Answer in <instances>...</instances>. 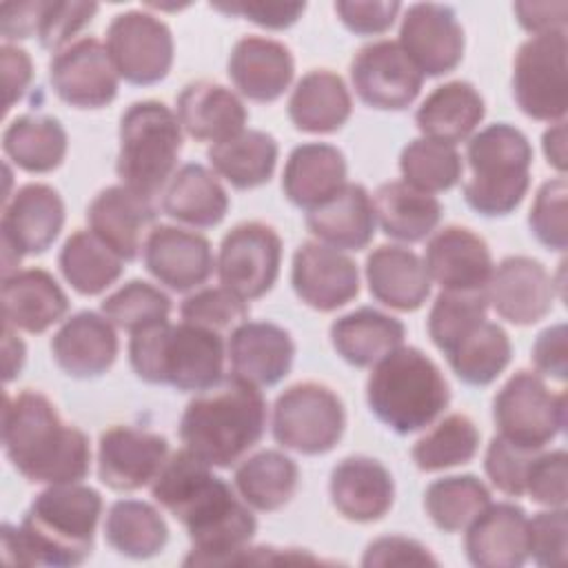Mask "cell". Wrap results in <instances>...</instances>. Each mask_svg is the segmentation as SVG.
<instances>
[{
    "instance_id": "obj_55",
    "label": "cell",
    "mask_w": 568,
    "mask_h": 568,
    "mask_svg": "<svg viewBox=\"0 0 568 568\" xmlns=\"http://www.w3.org/2000/svg\"><path fill=\"white\" fill-rule=\"evenodd\" d=\"M528 557L539 566H561L566 559V510L550 508L528 519Z\"/></svg>"
},
{
    "instance_id": "obj_61",
    "label": "cell",
    "mask_w": 568,
    "mask_h": 568,
    "mask_svg": "<svg viewBox=\"0 0 568 568\" xmlns=\"http://www.w3.org/2000/svg\"><path fill=\"white\" fill-rule=\"evenodd\" d=\"M44 0L4 2L0 7V33L4 40H24L38 33Z\"/></svg>"
},
{
    "instance_id": "obj_12",
    "label": "cell",
    "mask_w": 568,
    "mask_h": 568,
    "mask_svg": "<svg viewBox=\"0 0 568 568\" xmlns=\"http://www.w3.org/2000/svg\"><path fill=\"white\" fill-rule=\"evenodd\" d=\"M106 51L120 78L149 87L164 80L173 64V33L153 13L131 9L118 13L106 29Z\"/></svg>"
},
{
    "instance_id": "obj_62",
    "label": "cell",
    "mask_w": 568,
    "mask_h": 568,
    "mask_svg": "<svg viewBox=\"0 0 568 568\" xmlns=\"http://www.w3.org/2000/svg\"><path fill=\"white\" fill-rule=\"evenodd\" d=\"M513 11L517 22L532 36L564 29L568 4L566 2H515Z\"/></svg>"
},
{
    "instance_id": "obj_7",
    "label": "cell",
    "mask_w": 568,
    "mask_h": 568,
    "mask_svg": "<svg viewBox=\"0 0 568 568\" xmlns=\"http://www.w3.org/2000/svg\"><path fill=\"white\" fill-rule=\"evenodd\" d=\"M470 178L464 182L466 204L484 217L513 213L528 186L532 146L513 124L497 122L475 133L466 146Z\"/></svg>"
},
{
    "instance_id": "obj_63",
    "label": "cell",
    "mask_w": 568,
    "mask_h": 568,
    "mask_svg": "<svg viewBox=\"0 0 568 568\" xmlns=\"http://www.w3.org/2000/svg\"><path fill=\"white\" fill-rule=\"evenodd\" d=\"M544 144V155L548 160L550 166H555L557 171L566 169V126L564 120L555 122L541 138Z\"/></svg>"
},
{
    "instance_id": "obj_5",
    "label": "cell",
    "mask_w": 568,
    "mask_h": 568,
    "mask_svg": "<svg viewBox=\"0 0 568 568\" xmlns=\"http://www.w3.org/2000/svg\"><path fill=\"white\" fill-rule=\"evenodd\" d=\"M129 362L133 373L149 384L202 393L224 379L222 333L166 320L131 333Z\"/></svg>"
},
{
    "instance_id": "obj_50",
    "label": "cell",
    "mask_w": 568,
    "mask_h": 568,
    "mask_svg": "<svg viewBox=\"0 0 568 568\" xmlns=\"http://www.w3.org/2000/svg\"><path fill=\"white\" fill-rule=\"evenodd\" d=\"M180 315L182 322L222 333L231 326L235 328L248 317V304L224 286H211L184 297L180 304Z\"/></svg>"
},
{
    "instance_id": "obj_49",
    "label": "cell",
    "mask_w": 568,
    "mask_h": 568,
    "mask_svg": "<svg viewBox=\"0 0 568 568\" xmlns=\"http://www.w3.org/2000/svg\"><path fill=\"white\" fill-rule=\"evenodd\" d=\"M100 311L113 326L138 333L169 320L171 297L144 280H131L106 295Z\"/></svg>"
},
{
    "instance_id": "obj_10",
    "label": "cell",
    "mask_w": 568,
    "mask_h": 568,
    "mask_svg": "<svg viewBox=\"0 0 568 568\" xmlns=\"http://www.w3.org/2000/svg\"><path fill=\"white\" fill-rule=\"evenodd\" d=\"M493 419L501 437L541 450L566 424V395L552 393L539 373L521 368L495 395Z\"/></svg>"
},
{
    "instance_id": "obj_48",
    "label": "cell",
    "mask_w": 568,
    "mask_h": 568,
    "mask_svg": "<svg viewBox=\"0 0 568 568\" xmlns=\"http://www.w3.org/2000/svg\"><path fill=\"white\" fill-rule=\"evenodd\" d=\"M486 291H442L428 313V335L446 355L462 337L486 320Z\"/></svg>"
},
{
    "instance_id": "obj_22",
    "label": "cell",
    "mask_w": 568,
    "mask_h": 568,
    "mask_svg": "<svg viewBox=\"0 0 568 568\" xmlns=\"http://www.w3.org/2000/svg\"><path fill=\"white\" fill-rule=\"evenodd\" d=\"M151 197L124 184L102 189L87 206L89 229L124 262H133L155 224Z\"/></svg>"
},
{
    "instance_id": "obj_39",
    "label": "cell",
    "mask_w": 568,
    "mask_h": 568,
    "mask_svg": "<svg viewBox=\"0 0 568 568\" xmlns=\"http://www.w3.org/2000/svg\"><path fill=\"white\" fill-rule=\"evenodd\" d=\"M206 158L213 171L233 189L246 191L271 180L277 164V142L271 133L244 129L224 142L211 144Z\"/></svg>"
},
{
    "instance_id": "obj_35",
    "label": "cell",
    "mask_w": 568,
    "mask_h": 568,
    "mask_svg": "<svg viewBox=\"0 0 568 568\" xmlns=\"http://www.w3.org/2000/svg\"><path fill=\"white\" fill-rule=\"evenodd\" d=\"M351 111V93L331 69L304 73L288 98V118L302 133H335L346 124Z\"/></svg>"
},
{
    "instance_id": "obj_18",
    "label": "cell",
    "mask_w": 568,
    "mask_h": 568,
    "mask_svg": "<svg viewBox=\"0 0 568 568\" xmlns=\"http://www.w3.org/2000/svg\"><path fill=\"white\" fill-rule=\"evenodd\" d=\"M166 457L169 442L164 435L118 424L100 435L98 477L111 490H138L155 479Z\"/></svg>"
},
{
    "instance_id": "obj_9",
    "label": "cell",
    "mask_w": 568,
    "mask_h": 568,
    "mask_svg": "<svg viewBox=\"0 0 568 568\" xmlns=\"http://www.w3.org/2000/svg\"><path fill=\"white\" fill-rule=\"evenodd\" d=\"M346 428L339 395L320 382H297L282 390L273 406V437L302 455H324L337 446Z\"/></svg>"
},
{
    "instance_id": "obj_40",
    "label": "cell",
    "mask_w": 568,
    "mask_h": 568,
    "mask_svg": "<svg viewBox=\"0 0 568 568\" xmlns=\"http://www.w3.org/2000/svg\"><path fill=\"white\" fill-rule=\"evenodd\" d=\"M67 131L51 115H18L2 133L4 155L27 173H49L64 162Z\"/></svg>"
},
{
    "instance_id": "obj_59",
    "label": "cell",
    "mask_w": 568,
    "mask_h": 568,
    "mask_svg": "<svg viewBox=\"0 0 568 568\" xmlns=\"http://www.w3.org/2000/svg\"><path fill=\"white\" fill-rule=\"evenodd\" d=\"M532 362L539 375H548L559 382L566 379V324H555L539 333L537 342L532 344Z\"/></svg>"
},
{
    "instance_id": "obj_31",
    "label": "cell",
    "mask_w": 568,
    "mask_h": 568,
    "mask_svg": "<svg viewBox=\"0 0 568 568\" xmlns=\"http://www.w3.org/2000/svg\"><path fill=\"white\" fill-rule=\"evenodd\" d=\"M371 295L395 311H417L430 295V277L417 253L395 244H382L366 257Z\"/></svg>"
},
{
    "instance_id": "obj_34",
    "label": "cell",
    "mask_w": 568,
    "mask_h": 568,
    "mask_svg": "<svg viewBox=\"0 0 568 568\" xmlns=\"http://www.w3.org/2000/svg\"><path fill=\"white\" fill-rule=\"evenodd\" d=\"M484 115L486 104L479 91L466 80H450L426 95L415 113V124L424 138L455 146L479 126Z\"/></svg>"
},
{
    "instance_id": "obj_64",
    "label": "cell",
    "mask_w": 568,
    "mask_h": 568,
    "mask_svg": "<svg viewBox=\"0 0 568 568\" xmlns=\"http://www.w3.org/2000/svg\"><path fill=\"white\" fill-rule=\"evenodd\" d=\"M24 364V344L13 333L11 326H4V382H11L20 375Z\"/></svg>"
},
{
    "instance_id": "obj_19",
    "label": "cell",
    "mask_w": 568,
    "mask_h": 568,
    "mask_svg": "<svg viewBox=\"0 0 568 568\" xmlns=\"http://www.w3.org/2000/svg\"><path fill=\"white\" fill-rule=\"evenodd\" d=\"M486 300L501 320L530 326L552 311L555 282L539 260L510 255L493 268Z\"/></svg>"
},
{
    "instance_id": "obj_47",
    "label": "cell",
    "mask_w": 568,
    "mask_h": 568,
    "mask_svg": "<svg viewBox=\"0 0 568 568\" xmlns=\"http://www.w3.org/2000/svg\"><path fill=\"white\" fill-rule=\"evenodd\" d=\"M399 171L408 186L433 195L453 189L462 178L464 164L453 144L415 138L402 149Z\"/></svg>"
},
{
    "instance_id": "obj_28",
    "label": "cell",
    "mask_w": 568,
    "mask_h": 568,
    "mask_svg": "<svg viewBox=\"0 0 568 568\" xmlns=\"http://www.w3.org/2000/svg\"><path fill=\"white\" fill-rule=\"evenodd\" d=\"M295 60L291 49L273 38L244 36L229 55V78L253 102H273L291 84Z\"/></svg>"
},
{
    "instance_id": "obj_53",
    "label": "cell",
    "mask_w": 568,
    "mask_h": 568,
    "mask_svg": "<svg viewBox=\"0 0 568 568\" xmlns=\"http://www.w3.org/2000/svg\"><path fill=\"white\" fill-rule=\"evenodd\" d=\"M98 13L95 2H44L42 18L38 24L40 47L47 51H60L75 33H80Z\"/></svg>"
},
{
    "instance_id": "obj_15",
    "label": "cell",
    "mask_w": 568,
    "mask_h": 568,
    "mask_svg": "<svg viewBox=\"0 0 568 568\" xmlns=\"http://www.w3.org/2000/svg\"><path fill=\"white\" fill-rule=\"evenodd\" d=\"M113 60L93 36H84L60 49L49 62V82L55 95L75 109H102L118 95Z\"/></svg>"
},
{
    "instance_id": "obj_58",
    "label": "cell",
    "mask_w": 568,
    "mask_h": 568,
    "mask_svg": "<svg viewBox=\"0 0 568 568\" xmlns=\"http://www.w3.org/2000/svg\"><path fill=\"white\" fill-rule=\"evenodd\" d=\"M215 11L226 16H240L266 29H286L300 20L306 4L304 2H215Z\"/></svg>"
},
{
    "instance_id": "obj_45",
    "label": "cell",
    "mask_w": 568,
    "mask_h": 568,
    "mask_svg": "<svg viewBox=\"0 0 568 568\" xmlns=\"http://www.w3.org/2000/svg\"><path fill=\"white\" fill-rule=\"evenodd\" d=\"M490 490L475 475H450L435 479L424 493V508L444 532L464 530L486 506Z\"/></svg>"
},
{
    "instance_id": "obj_29",
    "label": "cell",
    "mask_w": 568,
    "mask_h": 568,
    "mask_svg": "<svg viewBox=\"0 0 568 568\" xmlns=\"http://www.w3.org/2000/svg\"><path fill=\"white\" fill-rule=\"evenodd\" d=\"M69 311V297L44 268L11 271L2 277L4 326L27 333H44Z\"/></svg>"
},
{
    "instance_id": "obj_54",
    "label": "cell",
    "mask_w": 568,
    "mask_h": 568,
    "mask_svg": "<svg viewBox=\"0 0 568 568\" xmlns=\"http://www.w3.org/2000/svg\"><path fill=\"white\" fill-rule=\"evenodd\" d=\"M526 495L548 508L566 506V450H539L535 455L526 477Z\"/></svg>"
},
{
    "instance_id": "obj_3",
    "label": "cell",
    "mask_w": 568,
    "mask_h": 568,
    "mask_svg": "<svg viewBox=\"0 0 568 568\" xmlns=\"http://www.w3.org/2000/svg\"><path fill=\"white\" fill-rule=\"evenodd\" d=\"M2 446L11 466L31 484H78L89 475V437L64 424L40 390L24 388L4 397Z\"/></svg>"
},
{
    "instance_id": "obj_2",
    "label": "cell",
    "mask_w": 568,
    "mask_h": 568,
    "mask_svg": "<svg viewBox=\"0 0 568 568\" xmlns=\"http://www.w3.org/2000/svg\"><path fill=\"white\" fill-rule=\"evenodd\" d=\"M100 515L95 488L53 484L36 495L20 526H2V555L16 566H78L93 550Z\"/></svg>"
},
{
    "instance_id": "obj_23",
    "label": "cell",
    "mask_w": 568,
    "mask_h": 568,
    "mask_svg": "<svg viewBox=\"0 0 568 568\" xmlns=\"http://www.w3.org/2000/svg\"><path fill=\"white\" fill-rule=\"evenodd\" d=\"M424 266L442 291H486L495 268L486 240L457 224H448L430 237Z\"/></svg>"
},
{
    "instance_id": "obj_8",
    "label": "cell",
    "mask_w": 568,
    "mask_h": 568,
    "mask_svg": "<svg viewBox=\"0 0 568 568\" xmlns=\"http://www.w3.org/2000/svg\"><path fill=\"white\" fill-rule=\"evenodd\" d=\"M182 151V124L160 100L133 102L120 118V182L153 200L173 178Z\"/></svg>"
},
{
    "instance_id": "obj_33",
    "label": "cell",
    "mask_w": 568,
    "mask_h": 568,
    "mask_svg": "<svg viewBox=\"0 0 568 568\" xmlns=\"http://www.w3.org/2000/svg\"><path fill=\"white\" fill-rule=\"evenodd\" d=\"M375 209L368 191L362 184L346 182L324 204L306 213V229L333 248L362 251L375 235Z\"/></svg>"
},
{
    "instance_id": "obj_27",
    "label": "cell",
    "mask_w": 568,
    "mask_h": 568,
    "mask_svg": "<svg viewBox=\"0 0 568 568\" xmlns=\"http://www.w3.org/2000/svg\"><path fill=\"white\" fill-rule=\"evenodd\" d=\"M120 351L113 324L93 311H80L64 320L51 339V355L60 371L75 379L104 375Z\"/></svg>"
},
{
    "instance_id": "obj_6",
    "label": "cell",
    "mask_w": 568,
    "mask_h": 568,
    "mask_svg": "<svg viewBox=\"0 0 568 568\" xmlns=\"http://www.w3.org/2000/svg\"><path fill=\"white\" fill-rule=\"evenodd\" d=\"M371 413L399 435L426 428L444 413L450 388L439 366L415 346H397L366 379Z\"/></svg>"
},
{
    "instance_id": "obj_16",
    "label": "cell",
    "mask_w": 568,
    "mask_h": 568,
    "mask_svg": "<svg viewBox=\"0 0 568 568\" xmlns=\"http://www.w3.org/2000/svg\"><path fill=\"white\" fill-rule=\"evenodd\" d=\"M351 82L364 104L379 111H402L419 95L424 75L397 42L377 40L353 55Z\"/></svg>"
},
{
    "instance_id": "obj_17",
    "label": "cell",
    "mask_w": 568,
    "mask_h": 568,
    "mask_svg": "<svg viewBox=\"0 0 568 568\" xmlns=\"http://www.w3.org/2000/svg\"><path fill=\"white\" fill-rule=\"evenodd\" d=\"M402 51L422 75H444L457 69L464 58V29L448 4L417 2L402 18Z\"/></svg>"
},
{
    "instance_id": "obj_37",
    "label": "cell",
    "mask_w": 568,
    "mask_h": 568,
    "mask_svg": "<svg viewBox=\"0 0 568 568\" xmlns=\"http://www.w3.org/2000/svg\"><path fill=\"white\" fill-rule=\"evenodd\" d=\"M162 211L182 224L209 229L224 220L229 211V195L215 173L191 162L169 180L162 197Z\"/></svg>"
},
{
    "instance_id": "obj_36",
    "label": "cell",
    "mask_w": 568,
    "mask_h": 568,
    "mask_svg": "<svg viewBox=\"0 0 568 568\" xmlns=\"http://www.w3.org/2000/svg\"><path fill=\"white\" fill-rule=\"evenodd\" d=\"M406 337L404 324L377 308L362 306L337 317L331 324V344L351 366L366 368L384 355L402 346Z\"/></svg>"
},
{
    "instance_id": "obj_24",
    "label": "cell",
    "mask_w": 568,
    "mask_h": 568,
    "mask_svg": "<svg viewBox=\"0 0 568 568\" xmlns=\"http://www.w3.org/2000/svg\"><path fill=\"white\" fill-rule=\"evenodd\" d=\"M295 342L291 333L273 322L244 320L231 331V375L255 386H275L293 366Z\"/></svg>"
},
{
    "instance_id": "obj_20",
    "label": "cell",
    "mask_w": 568,
    "mask_h": 568,
    "mask_svg": "<svg viewBox=\"0 0 568 568\" xmlns=\"http://www.w3.org/2000/svg\"><path fill=\"white\" fill-rule=\"evenodd\" d=\"M291 284L306 306L331 313L357 297L359 271L339 248L322 242H302L293 253Z\"/></svg>"
},
{
    "instance_id": "obj_1",
    "label": "cell",
    "mask_w": 568,
    "mask_h": 568,
    "mask_svg": "<svg viewBox=\"0 0 568 568\" xmlns=\"http://www.w3.org/2000/svg\"><path fill=\"white\" fill-rule=\"evenodd\" d=\"M151 497L186 528L191 539L186 566L235 564L257 530L248 504L186 448L166 457L151 481Z\"/></svg>"
},
{
    "instance_id": "obj_51",
    "label": "cell",
    "mask_w": 568,
    "mask_h": 568,
    "mask_svg": "<svg viewBox=\"0 0 568 568\" xmlns=\"http://www.w3.org/2000/svg\"><path fill=\"white\" fill-rule=\"evenodd\" d=\"M539 450L519 446L501 435H495L486 448L484 470L490 484L510 497L526 495V477Z\"/></svg>"
},
{
    "instance_id": "obj_25",
    "label": "cell",
    "mask_w": 568,
    "mask_h": 568,
    "mask_svg": "<svg viewBox=\"0 0 568 568\" xmlns=\"http://www.w3.org/2000/svg\"><path fill=\"white\" fill-rule=\"evenodd\" d=\"M464 550L477 568H519L528 559V515L510 501L488 504L466 526Z\"/></svg>"
},
{
    "instance_id": "obj_26",
    "label": "cell",
    "mask_w": 568,
    "mask_h": 568,
    "mask_svg": "<svg viewBox=\"0 0 568 568\" xmlns=\"http://www.w3.org/2000/svg\"><path fill=\"white\" fill-rule=\"evenodd\" d=\"M328 493L344 519L371 524L390 510L395 481L382 462L366 455H351L333 468Z\"/></svg>"
},
{
    "instance_id": "obj_38",
    "label": "cell",
    "mask_w": 568,
    "mask_h": 568,
    "mask_svg": "<svg viewBox=\"0 0 568 568\" xmlns=\"http://www.w3.org/2000/svg\"><path fill=\"white\" fill-rule=\"evenodd\" d=\"M373 209L382 231L399 242H422L442 220L439 200L408 186L404 180L377 186Z\"/></svg>"
},
{
    "instance_id": "obj_30",
    "label": "cell",
    "mask_w": 568,
    "mask_h": 568,
    "mask_svg": "<svg viewBox=\"0 0 568 568\" xmlns=\"http://www.w3.org/2000/svg\"><path fill=\"white\" fill-rule=\"evenodd\" d=\"M178 120L193 140L217 144L242 133L248 113L231 89L211 80H195L178 95Z\"/></svg>"
},
{
    "instance_id": "obj_52",
    "label": "cell",
    "mask_w": 568,
    "mask_h": 568,
    "mask_svg": "<svg viewBox=\"0 0 568 568\" xmlns=\"http://www.w3.org/2000/svg\"><path fill=\"white\" fill-rule=\"evenodd\" d=\"M566 195H568L566 180L555 178L539 186L535 202L530 206V215H528L530 231L550 251H564L568 244Z\"/></svg>"
},
{
    "instance_id": "obj_11",
    "label": "cell",
    "mask_w": 568,
    "mask_h": 568,
    "mask_svg": "<svg viewBox=\"0 0 568 568\" xmlns=\"http://www.w3.org/2000/svg\"><path fill=\"white\" fill-rule=\"evenodd\" d=\"M513 95L521 113L539 122L566 115V29L530 36L515 53Z\"/></svg>"
},
{
    "instance_id": "obj_32",
    "label": "cell",
    "mask_w": 568,
    "mask_h": 568,
    "mask_svg": "<svg viewBox=\"0 0 568 568\" xmlns=\"http://www.w3.org/2000/svg\"><path fill=\"white\" fill-rule=\"evenodd\" d=\"M346 186V158L326 142H306L291 151L282 191L286 200L300 209H315Z\"/></svg>"
},
{
    "instance_id": "obj_13",
    "label": "cell",
    "mask_w": 568,
    "mask_h": 568,
    "mask_svg": "<svg viewBox=\"0 0 568 568\" xmlns=\"http://www.w3.org/2000/svg\"><path fill=\"white\" fill-rule=\"evenodd\" d=\"M282 264V240L266 222H240L220 244V284L251 302L273 288Z\"/></svg>"
},
{
    "instance_id": "obj_14",
    "label": "cell",
    "mask_w": 568,
    "mask_h": 568,
    "mask_svg": "<svg viewBox=\"0 0 568 568\" xmlns=\"http://www.w3.org/2000/svg\"><path fill=\"white\" fill-rule=\"evenodd\" d=\"M64 226V202L60 193L42 182L20 186L4 200L0 233L4 275L24 255H40L58 240Z\"/></svg>"
},
{
    "instance_id": "obj_44",
    "label": "cell",
    "mask_w": 568,
    "mask_h": 568,
    "mask_svg": "<svg viewBox=\"0 0 568 568\" xmlns=\"http://www.w3.org/2000/svg\"><path fill=\"white\" fill-rule=\"evenodd\" d=\"M510 357L513 346L508 333L488 320L475 326L446 353L453 373L468 386L493 384L510 364Z\"/></svg>"
},
{
    "instance_id": "obj_60",
    "label": "cell",
    "mask_w": 568,
    "mask_h": 568,
    "mask_svg": "<svg viewBox=\"0 0 568 568\" xmlns=\"http://www.w3.org/2000/svg\"><path fill=\"white\" fill-rule=\"evenodd\" d=\"M0 58H2V80H4V93H7L4 111H9L27 93L33 78V62L24 49L13 47L9 42L2 44Z\"/></svg>"
},
{
    "instance_id": "obj_56",
    "label": "cell",
    "mask_w": 568,
    "mask_h": 568,
    "mask_svg": "<svg viewBox=\"0 0 568 568\" xmlns=\"http://www.w3.org/2000/svg\"><path fill=\"white\" fill-rule=\"evenodd\" d=\"M342 24L357 36H377L393 27L397 13L402 11L399 2H348L339 0L333 4Z\"/></svg>"
},
{
    "instance_id": "obj_4",
    "label": "cell",
    "mask_w": 568,
    "mask_h": 568,
    "mask_svg": "<svg viewBox=\"0 0 568 568\" xmlns=\"http://www.w3.org/2000/svg\"><path fill=\"white\" fill-rule=\"evenodd\" d=\"M264 428L266 402L260 388L231 375L186 404L180 439L204 464L229 468L262 439Z\"/></svg>"
},
{
    "instance_id": "obj_41",
    "label": "cell",
    "mask_w": 568,
    "mask_h": 568,
    "mask_svg": "<svg viewBox=\"0 0 568 568\" xmlns=\"http://www.w3.org/2000/svg\"><path fill=\"white\" fill-rule=\"evenodd\" d=\"M235 488L255 510L273 513L291 501L300 484L297 464L280 450H260L235 468Z\"/></svg>"
},
{
    "instance_id": "obj_57",
    "label": "cell",
    "mask_w": 568,
    "mask_h": 568,
    "mask_svg": "<svg viewBox=\"0 0 568 568\" xmlns=\"http://www.w3.org/2000/svg\"><path fill=\"white\" fill-rule=\"evenodd\" d=\"M437 564V559L415 539L402 535H388L371 541L364 550L362 566H424Z\"/></svg>"
},
{
    "instance_id": "obj_42",
    "label": "cell",
    "mask_w": 568,
    "mask_h": 568,
    "mask_svg": "<svg viewBox=\"0 0 568 568\" xmlns=\"http://www.w3.org/2000/svg\"><path fill=\"white\" fill-rule=\"evenodd\" d=\"M58 266L73 291L80 295H100L120 280L124 260L93 231L78 229L62 244Z\"/></svg>"
},
{
    "instance_id": "obj_46",
    "label": "cell",
    "mask_w": 568,
    "mask_h": 568,
    "mask_svg": "<svg viewBox=\"0 0 568 568\" xmlns=\"http://www.w3.org/2000/svg\"><path fill=\"white\" fill-rule=\"evenodd\" d=\"M479 448V428L464 413H450L437 422L410 450L413 462L424 473L468 464Z\"/></svg>"
},
{
    "instance_id": "obj_21",
    "label": "cell",
    "mask_w": 568,
    "mask_h": 568,
    "mask_svg": "<svg viewBox=\"0 0 568 568\" xmlns=\"http://www.w3.org/2000/svg\"><path fill=\"white\" fill-rule=\"evenodd\" d=\"M142 253L146 271L178 293L202 286L215 268L211 242L195 231L171 224L153 226Z\"/></svg>"
},
{
    "instance_id": "obj_43",
    "label": "cell",
    "mask_w": 568,
    "mask_h": 568,
    "mask_svg": "<svg viewBox=\"0 0 568 568\" xmlns=\"http://www.w3.org/2000/svg\"><path fill=\"white\" fill-rule=\"evenodd\" d=\"M106 544L131 559H149L169 541V528L160 510L140 499H118L104 521Z\"/></svg>"
}]
</instances>
